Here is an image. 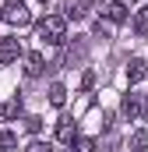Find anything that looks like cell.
Segmentation results:
<instances>
[{
    "label": "cell",
    "instance_id": "6da1fadb",
    "mask_svg": "<svg viewBox=\"0 0 148 152\" xmlns=\"http://www.w3.org/2000/svg\"><path fill=\"white\" fill-rule=\"evenodd\" d=\"M36 36L42 39V42H49V46H60L64 36H67V21H64L60 14H49V18H42L36 25Z\"/></svg>",
    "mask_w": 148,
    "mask_h": 152
},
{
    "label": "cell",
    "instance_id": "7a4b0ae2",
    "mask_svg": "<svg viewBox=\"0 0 148 152\" xmlns=\"http://www.w3.org/2000/svg\"><path fill=\"white\" fill-rule=\"evenodd\" d=\"M0 21L25 28V25H32V11H28V4H25V0H7V4L0 7Z\"/></svg>",
    "mask_w": 148,
    "mask_h": 152
},
{
    "label": "cell",
    "instance_id": "3957f363",
    "mask_svg": "<svg viewBox=\"0 0 148 152\" xmlns=\"http://www.w3.org/2000/svg\"><path fill=\"white\" fill-rule=\"evenodd\" d=\"M95 7H99V14H102L106 21H113V25H120V21H127V7H123L120 0H99Z\"/></svg>",
    "mask_w": 148,
    "mask_h": 152
},
{
    "label": "cell",
    "instance_id": "277c9868",
    "mask_svg": "<svg viewBox=\"0 0 148 152\" xmlns=\"http://www.w3.org/2000/svg\"><path fill=\"white\" fill-rule=\"evenodd\" d=\"M21 57V42L18 39H0V64H14Z\"/></svg>",
    "mask_w": 148,
    "mask_h": 152
},
{
    "label": "cell",
    "instance_id": "5b68a950",
    "mask_svg": "<svg viewBox=\"0 0 148 152\" xmlns=\"http://www.w3.org/2000/svg\"><path fill=\"white\" fill-rule=\"evenodd\" d=\"M57 138H60L64 145H71L74 138H78V124H74V117H60V124H57Z\"/></svg>",
    "mask_w": 148,
    "mask_h": 152
},
{
    "label": "cell",
    "instance_id": "8992f818",
    "mask_svg": "<svg viewBox=\"0 0 148 152\" xmlns=\"http://www.w3.org/2000/svg\"><path fill=\"white\" fill-rule=\"evenodd\" d=\"M145 75H148V64H145V60H141V57H134V60L127 64V81L134 85V81H141V78H145Z\"/></svg>",
    "mask_w": 148,
    "mask_h": 152
},
{
    "label": "cell",
    "instance_id": "52a82bcc",
    "mask_svg": "<svg viewBox=\"0 0 148 152\" xmlns=\"http://www.w3.org/2000/svg\"><path fill=\"white\" fill-rule=\"evenodd\" d=\"M85 7H88V0H64V14L67 18H85Z\"/></svg>",
    "mask_w": 148,
    "mask_h": 152
},
{
    "label": "cell",
    "instance_id": "ba28073f",
    "mask_svg": "<svg viewBox=\"0 0 148 152\" xmlns=\"http://www.w3.org/2000/svg\"><path fill=\"white\" fill-rule=\"evenodd\" d=\"M123 117H131V120H134V117H141V96H134V92H131V96L123 99Z\"/></svg>",
    "mask_w": 148,
    "mask_h": 152
},
{
    "label": "cell",
    "instance_id": "9c48e42d",
    "mask_svg": "<svg viewBox=\"0 0 148 152\" xmlns=\"http://www.w3.org/2000/svg\"><path fill=\"white\" fill-rule=\"evenodd\" d=\"M134 32L138 36H148V7H138L134 11Z\"/></svg>",
    "mask_w": 148,
    "mask_h": 152
},
{
    "label": "cell",
    "instance_id": "30bf717a",
    "mask_svg": "<svg viewBox=\"0 0 148 152\" xmlns=\"http://www.w3.org/2000/svg\"><path fill=\"white\" fill-rule=\"evenodd\" d=\"M49 103H53V106H64V103H67V88H64L60 81L49 85Z\"/></svg>",
    "mask_w": 148,
    "mask_h": 152
},
{
    "label": "cell",
    "instance_id": "8fae6325",
    "mask_svg": "<svg viewBox=\"0 0 148 152\" xmlns=\"http://www.w3.org/2000/svg\"><path fill=\"white\" fill-rule=\"evenodd\" d=\"M25 71L36 78V75H42V53H28L25 57Z\"/></svg>",
    "mask_w": 148,
    "mask_h": 152
},
{
    "label": "cell",
    "instance_id": "7c38bea8",
    "mask_svg": "<svg viewBox=\"0 0 148 152\" xmlns=\"http://www.w3.org/2000/svg\"><path fill=\"white\" fill-rule=\"evenodd\" d=\"M18 113H21V99H18V96H14V99H7V103L0 106V117H7V120H11V117H18Z\"/></svg>",
    "mask_w": 148,
    "mask_h": 152
},
{
    "label": "cell",
    "instance_id": "4fadbf2b",
    "mask_svg": "<svg viewBox=\"0 0 148 152\" xmlns=\"http://www.w3.org/2000/svg\"><path fill=\"white\" fill-rule=\"evenodd\" d=\"M148 149V131H134V138H131V152H145Z\"/></svg>",
    "mask_w": 148,
    "mask_h": 152
},
{
    "label": "cell",
    "instance_id": "5bb4252c",
    "mask_svg": "<svg viewBox=\"0 0 148 152\" xmlns=\"http://www.w3.org/2000/svg\"><path fill=\"white\" fill-rule=\"evenodd\" d=\"M71 152H95V142H92V138H74Z\"/></svg>",
    "mask_w": 148,
    "mask_h": 152
},
{
    "label": "cell",
    "instance_id": "9a60e30c",
    "mask_svg": "<svg viewBox=\"0 0 148 152\" xmlns=\"http://www.w3.org/2000/svg\"><path fill=\"white\" fill-rule=\"evenodd\" d=\"M18 145V138L11 134V131H0V152H7V149H14Z\"/></svg>",
    "mask_w": 148,
    "mask_h": 152
},
{
    "label": "cell",
    "instance_id": "2e32d148",
    "mask_svg": "<svg viewBox=\"0 0 148 152\" xmlns=\"http://www.w3.org/2000/svg\"><path fill=\"white\" fill-rule=\"evenodd\" d=\"M25 152H53V145H49V142H28Z\"/></svg>",
    "mask_w": 148,
    "mask_h": 152
},
{
    "label": "cell",
    "instance_id": "e0dca14e",
    "mask_svg": "<svg viewBox=\"0 0 148 152\" xmlns=\"http://www.w3.org/2000/svg\"><path fill=\"white\" fill-rule=\"evenodd\" d=\"M25 131H32V134L42 131V120H39V117H25Z\"/></svg>",
    "mask_w": 148,
    "mask_h": 152
},
{
    "label": "cell",
    "instance_id": "ac0fdd59",
    "mask_svg": "<svg viewBox=\"0 0 148 152\" xmlns=\"http://www.w3.org/2000/svg\"><path fill=\"white\" fill-rule=\"evenodd\" d=\"M92 81H95V75H92V71H85V78H81V88H92Z\"/></svg>",
    "mask_w": 148,
    "mask_h": 152
},
{
    "label": "cell",
    "instance_id": "d6986e66",
    "mask_svg": "<svg viewBox=\"0 0 148 152\" xmlns=\"http://www.w3.org/2000/svg\"><path fill=\"white\" fill-rule=\"evenodd\" d=\"M145 117H148V103H145Z\"/></svg>",
    "mask_w": 148,
    "mask_h": 152
},
{
    "label": "cell",
    "instance_id": "ffe728a7",
    "mask_svg": "<svg viewBox=\"0 0 148 152\" xmlns=\"http://www.w3.org/2000/svg\"><path fill=\"white\" fill-rule=\"evenodd\" d=\"M39 4H46V0H39Z\"/></svg>",
    "mask_w": 148,
    "mask_h": 152
}]
</instances>
